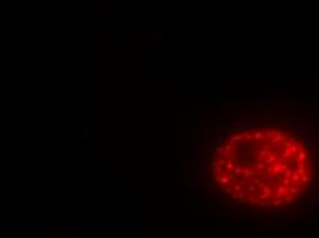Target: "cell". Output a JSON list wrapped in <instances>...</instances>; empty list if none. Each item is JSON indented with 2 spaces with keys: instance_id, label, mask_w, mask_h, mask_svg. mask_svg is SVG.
<instances>
[{
  "instance_id": "cell-1",
  "label": "cell",
  "mask_w": 319,
  "mask_h": 238,
  "mask_svg": "<svg viewBox=\"0 0 319 238\" xmlns=\"http://www.w3.org/2000/svg\"><path fill=\"white\" fill-rule=\"evenodd\" d=\"M316 164L296 131L275 125L244 127L216 142L209 175L224 198L250 209H282L314 187Z\"/></svg>"
}]
</instances>
